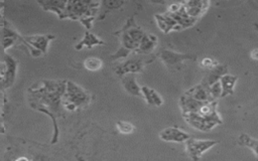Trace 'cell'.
Segmentation results:
<instances>
[{"label": "cell", "instance_id": "4fadbf2b", "mask_svg": "<svg viewBox=\"0 0 258 161\" xmlns=\"http://www.w3.org/2000/svg\"><path fill=\"white\" fill-rule=\"evenodd\" d=\"M157 44H158L157 36H155L152 34H144V36L140 42V44L134 54H148L152 50H154Z\"/></svg>", "mask_w": 258, "mask_h": 161}, {"label": "cell", "instance_id": "52a82bcc", "mask_svg": "<svg viewBox=\"0 0 258 161\" xmlns=\"http://www.w3.org/2000/svg\"><path fill=\"white\" fill-rule=\"evenodd\" d=\"M55 38L54 36H24L23 40L29 44L30 48L33 50V54L38 56L39 54L36 50L40 52L41 54H46L48 50V44L51 40Z\"/></svg>", "mask_w": 258, "mask_h": 161}, {"label": "cell", "instance_id": "e0dca14e", "mask_svg": "<svg viewBox=\"0 0 258 161\" xmlns=\"http://www.w3.org/2000/svg\"><path fill=\"white\" fill-rule=\"evenodd\" d=\"M45 10H50L56 12L61 18H66V8L67 2H39Z\"/></svg>", "mask_w": 258, "mask_h": 161}, {"label": "cell", "instance_id": "5bb4252c", "mask_svg": "<svg viewBox=\"0 0 258 161\" xmlns=\"http://www.w3.org/2000/svg\"><path fill=\"white\" fill-rule=\"evenodd\" d=\"M238 80V76L231 74H225L222 76L220 78V84L222 88V93H221V98H226L228 96H231L234 94V89L235 85Z\"/></svg>", "mask_w": 258, "mask_h": 161}, {"label": "cell", "instance_id": "83f0119b", "mask_svg": "<svg viewBox=\"0 0 258 161\" xmlns=\"http://www.w3.org/2000/svg\"><path fill=\"white\" fill-rule=\"evenodd\" d=\"M4 26V20H3L2 16H0V26Z\"/></svg>", "mask_w": 258, "mask_h": 161}, {"label": "cell", "instance_id": "277c9868", "mask_svg": "<svg viewBox=\"0 0 258 161\" xmlns=\"http://www.w3.org/2000/svg\"><path fill=\"white\" fill-rule=\"evenodd\" d=\"M219 142L211 139H196L191 137L186 143V152L193 161H199L202 156Z\"/></svg>", "mask_w": 258, "mask_h": 161}, {"label": "cell", "instance_id": "d6986e66", "mask_svg": "<svg viewBox=\"0 0 258 161\" xmlns=\"http://www.w3.org/2000/svg\"><path fill=\"white\" fill-rule=\"evenodd\" d=\"M237 143L239 146L249 148L256 156V161H258V139H255L246 133H242L238 137Z\"/></svg>", "mask_w": 258, "mask_h": 161}, {"label": "cell", "instance_id": "ac0fdd59", "mask_svg": "<svg viewBox=\"0 0 258 161\" xmlns=\"http://www.w3.org/2000/svg\"><path fill=\"white\" fill-rule=\"evenodd\" d=\"M105 44V42H104L102 40H100L99 38H97L94 34L87 32L85 34L84 38L76 46V50H82L83 48H94V46H102V44Z\"/></svg>", "mask_w": 258, "mask_h": 161}, {"label": "cell", "instance_id": "9c48e42d", "mask_svg": "<svg viewBox=\"0 0 258 161\" xmlns=\"http://www.w3.org/2000/svg\"><path fill=\"white\" fill-rule=\"evenodd\" d=\"M159 58L161 60V62L165 66H174L182 64L184 60H195V56H193L191 54H179V52H176L163 50L159 54Z\"/></svg>", "mask_w": 258, "mask_h": 161}, {"label": "cell", "instance_id": "f1b7e54d", "mask_svg": "<svg viewBox=\"0 0 258 161\" xmlns=\"http://www.w3.org/2000/svg\"><path fill=\"white\" fill-rule=\"evenodd\" d=\"M255 28H256V30L258 32V24H255Z\"/></svg>", "mask_w": 258, "mask_h": 161}, {"label": "cell", "instance_id": "603a6c76", "mask_svg": "<svg viewBox=\"0 0 258 161\" xmlns=\"http://www.w3.org/2000/svg\"><path fill=\"white\" fill-rule=\"evenodd\" d=\"M200 64H201L202 68H207V70H210L214 68L215 66H217L219 64V62H218L216 60L212 58H202V60L200 62Z\"/></svg>", "mask_w": 258, "mask_h": 161}, {"label": "cell", "instance_id": "ffe728a7", "mask_svg": "<svg viewBox=\"0 0 258 161\" xmlns=\"http://www.w3.org/2000/svg\"><path fill=\"white\" fill-rule=\"evenodd\" d=\"M84 66L87 68L88 70H90V72H97V70L102 68L103 62L99 58L90 56V58H87L85 60Z\"/></svg>", "mask_w": 258, "mask_h": 161}, {"label": "cell", "instance_id": "4316f807", "mask_svg": "<svg viewBox=\"0 0 258 161\" xmlns=\"http://www.w3.org/2000/svg\"><path fill=\"white\" fill-rule=\"evenodd\" d=\"M17 161H29V159H28L27 157H21V158H19Z\"/></svg>", "mask_w": 258, "mask_h": 161}, {"label": "cell", "instance_id": "7c38bea8", "mask_svg": "<svg viewBox=\"0 0 258 161\" xmlns=\"http://www.w3.org/2000/svg\"><path fill=\"white\" fill-rule=\"evenodd\" d=\"M121 84L123 89L131 96L141 97V87L138 85L135 74H125L121 76Z\"/></svg>", "mask_w": 258, "mask_h": 161}, {"label": "cell", "instance_id": "6da1fadb", "mask_svg": "<svg viewBox=\"0 0 258 161\" xmlns=\"http://www.w3.org/2000/svg\"><path fill=\"white\" fill-rule=\"evenodd\" d=\"M217 109V101L203 102L195 113L183 114L182 116L190 127L198 131L209 132L223 123Z\"/></svg>", "mask_w": 258, "mask_h": 161}, {"label": "cell", "instance_id": "cb8c5ba5", "mask_svg": "<svg viewBox=\"0 0 258 161\" xmlns=\"http://www.w3.org/2000/svg\"><path fill=\"white\" fill-rule=\"evenodd\" d=\"M125 4H126L125 2H101V6H104L105 8L108 10H112L120 8Z\"/></svg>", "mask_w": 258, "mask_h": 161}, {"label": "cell", "instance_id": "3957f363", "mask_svg": "<svg viewBox=\"0 0 258 161\" xmlns=\"http://www.w3.org/2000/svg\"><path fill=\"white\" fill-rule=\"evenodd\" d=\"M90 100L89 95L86 93L82 88L77 86L72 82L67 83L66 95L64 98L65 106L68 110L73 111L80 106L87 104Z\"/></svg>", "mask_w": 258, "mask_h": 161}, {"label": "cell", "instance_id": "5b68a950", "mask_svg": "<svg viewBox=\"0 0 258 161\" xmlns=\"http://www.w3.org/2000/svg\"><path fill=\"white\" fill-rule=\"evenodd\" d=\"M145 66H146V62L144 60L143 58L134 56L117 66V68H115V72L120 76H123L125 74H136L142 72Z\"/></svg>", "mask_w": 258, "mask_h": 161}, {"label": "cell", "instance_id": "9a60e30c", "mask_svg": "<svg viewBox=\"0 0 258 161\" xmlns=\"http://www.w3.org/2000/svg\"><path fill=\"white\" fill-rule=\"evenodd\" d=\"M141 94L142 98L145 100L147 105L152 107H160L163 105V99L154 89L149 88L147 86H142Z\"/></svg>", "mask_w": 258, "mask_h": 161}, {"label": "cell", "instance_id": "8992f818", "mask_svg": "<svg viewBox=\"0 0 258 161\" xmlns=\"http://www.w3.org/2000/svg\"><path fill=\"white\" fill-rule=\"evenodd\" d=\"M158 137L164 142L186 143L192 136L178 127H167L158 133Z\"/></svg>", "mask_w": 258, "mask_h": 161}, {"label": "cell", "instance_id": "44dd1931", "mask_svg": "<svg viewBox=\"0 0 258 161\" xmlns=\"http://www.w3.org/2000/svg\"><path fill=\"white\" fill-rule=\"evenodd\" d=\"M116 128H117L118 132H120L121 134H124V135L132 134L135 130L134 125L127 121H118L116 123Z\"/></svg>", "mask_w": 258, "mask_h": 161}, {"label": "cell", "instance_id": "ba28073f", "mask_svg": "<svg viewBox=\"0 0 258 161\" xmlns=\"http://www.w3.org/2000/svg\"><path fill=\"white\" fill-rule=\"evenodd\" d=\"M182 6L185 14L189 18L198 20V18L203 16L208 10L210 6V2H187L182 4Z\"/></svg>", "mask_w": 258, "mask_h": 161}, {"label": "cell", "instance_id": "7a4b0ae2", "mask_svg": "<svg viewBox=\"0 0 258 161\" xmlns=\"http://www.w3.org/2000/svg\"><path fill=\"white\" fill-rule=\"evenodd\" d=\"M120 32V48L111 56V60L127 58L130 54L135 52L144 36V32L135 24L133 18L127 20L124 28Z\"/></svg>", "mask_w": 258, "mask_h": 161}, {"label": "cell", "instance_id": "d4e9b609", "mask_svg": "<svg viewBox=\"0 0 258 161\" xmlns=\"http://www.w3.org/2000/svg\"><path fill=\"white\" fill-rule=\"evenodd\" d=\"M7 68H8V66H7L6 64L0 62V80L4 78V76H5L6 72H7Z\"/></svg>", "mask_w": 258, "mask_h": 161}, {"label": "cell", "instance_id": "8fae6325", "mask_svg": "<svg viewBox=\"0 0 258 161\" xmlns=\"http://www.w3.org/2000/svg\"><path fill=\"white\" fill-rule=\"evenodd\" d=\"M227 72H228V66L226 64H219L217 66H215L214 68L209 70V72L206 74V76L202 80L201 84L208 89L210 86H212L216 82H219L222 76H224Z\"/></svg>", "mask_w": 258, "mask_h": 161}, {"label": "cell", "instance_id": "7402d4cb", "mask_svg": "<svg viewBox=\"0 0 258 161\" xmlns=\"http://www.w3.org/2000/svg\"><path fill=\"white\" fill-rule=\"evenodd\" d=\"M208 92H209L210 97H211L214 101H217L219 98H221L222 88H221L220 80H219V82H216L215 84H213L212 86H210V87L208 88Z\"/></svg>", "mask_w": 258, "mask_h": 161}, {"label": "cell", "instance_id": "30bf717a", "mask_svg": "<svg viewBox=\"0 0 258 161\" xmlns=\"http://www.w3.org/2000/svg\"><path fill=\"white\" fill-rule=\"evenodd\" d=\"M154 18L156 20L158 28L163 34H169L173 30H181L177 22L167 12L163 14H155Z\"/></svg>", "mask_w": 258, "mask_h": 161}, {"label": "cell", "instance_id": "484cf974", "mask_svg": "<svg viewBox=\"0 0 258 161\" xmlns=\"http://www.w3.org/2000/svg\"><path fill=\"white\" fill-rule=\"evenodd\" d=\"M250 58L254 60H258V48H254L250 52Z\"/></svg>", "mask_w": 258, "mask_h": 161}, {"label": "cell", "instance_id": "2e32d148", "mask_svg": "<svg viewBox=\"0 0 258 161\" xmlns=\"http://www.w3.org/2000/svg\"><path fill=\"white\" fill-rule=\"evenodd\" d=\"M186 95L190 96L191 98L199 101V102H209V101H214L208 92V89L203 86L201 83L199 85H196L195 87L191 88L187 92H185Z\"/></svg>", "mask_w": 258, "mask_h": 161}]
</instances>
